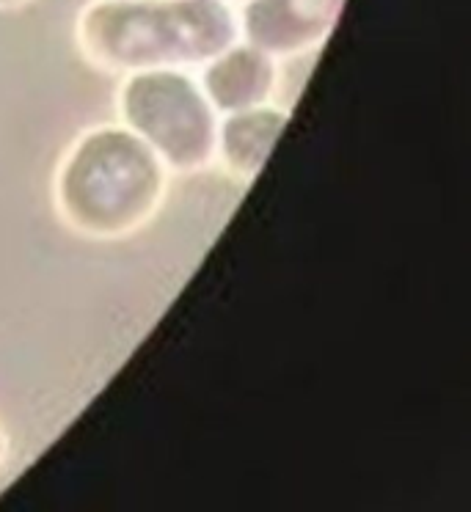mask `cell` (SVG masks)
Returning a JSON list of instances; mask_svg holds the SVG:
<instances>
[{
	"label": "cell",
	"instance_id": "obj_1",
	"mask_svg": "<svg viewBox=\"0 0 471 512\" xmlns=\"http://www.w3.org/2000/svg\"><path fill=\"white\" fill-rule=\"evenodd\" d=\"M235 36L226 0H97L78 23L80 50L113 72L202 64Z\"/></svg>",
	"mask_w": 471,
	"mask_h": 512
},
{
	"label": "cell",
	"instance_id": "obj_2",
	"mask_svg": "<svg viewBox=\"0 0 471 512\" xmlns=\"http://www.w3.org/2000/svg\"><path fill=\"white\" fill-rule=\"evenodd\" d=\"M166 196V163L133 130L102 127L80 138L61 166L56 201L86 237H127L155 218Z\"/></svg>",
	"mask_w": 471,
	"mask_h": 512
},
{
	"label": "cell",
	"instance_id": "obj_3",
	"mask_svg": "<svg viewBox=\"0 0 471 512\" xmlns=\"http://www.w3.org/2000/svg\"><path fill=\"white\" fill-rule=\"evenodd\" d=\"M127 130L166 166L199 171L215 152V116L204 91L177 69L133 72L119 94Z\"/></svg>",
	"mask_w": 471,
	"mask_h": 512
},
{
	"label": "cell",
	"instance_id": "obj_4",
	"mask_svg": "<svg viewBox=\"0 0 471 512\" xmlns=\"http://www.w3.org/2000/svg\"><path fill=\"white\" fill-rule=\"evenodd\" d=\"M342 6L345 0H248L243 34L268 56H295L331 34Z\"/></svg>",
	"mask_w": 471,
	"mask_h": 512
},
{
	"label": "cell",
	"instance_id": "obj_5",
	"mask_svg": "<svg viewBox=\"0 0 471 512\" xmlns=\"http://www.w3.org/2000/svg\"><path fill=\"white\" fill-rule=\"evenodd\" d=\"M276 86L273 56L254 45L226 47L204 69V97L218 111L237 113L265 105Z\"/></svg>",
	"mask_w": 471,
	"mask_h": 512
},
{
	"label": "cell",
	"instance_id": "obj_6",
	"mask_svg": "<svg viewBox=\"0 0 471 512\" xmlns=\"http://www.w3.org/2000/svg\"><path fill=\"white\" fill-rule=\"evenodd\" d=\"M290 116L279 108H248V111L232 113L218 133V152L226 168L237 177H257L262 166L268 163L273 146L284 133Z\"/></svg>",
	"mask_w": 471,
	"mask_h": 512
},
{
	"label": "cell",
	"instance_id": "obj_7",
	"mask_svg": "<svg viewBox=\"0 0 471 512\" xmlns=\"http://www.w3.org/2000/svg\"><path fill=\"white\" fill-rule=\"evenodd\" d=\"M23 3H28V0H0V9H17Z\"/></svg>",
	"mask_w": 471,
	"mask_h": 512
},
{
	"label": "cell",
	"instance_id": "obj_8",
	"mask_svg": "<svg viewBox=\"0 0 471 512\" xmlns=\"http://www.w3.org/2000/svg\"><path fill=\"white\" fill-rule=\"evenodd\" d=\"M6 452H9V444H6V438L0 433V466H3V460H6Z\"/></svg>",
	"mask_w": 471,
	"mask_h": 512
}]
</instances>
